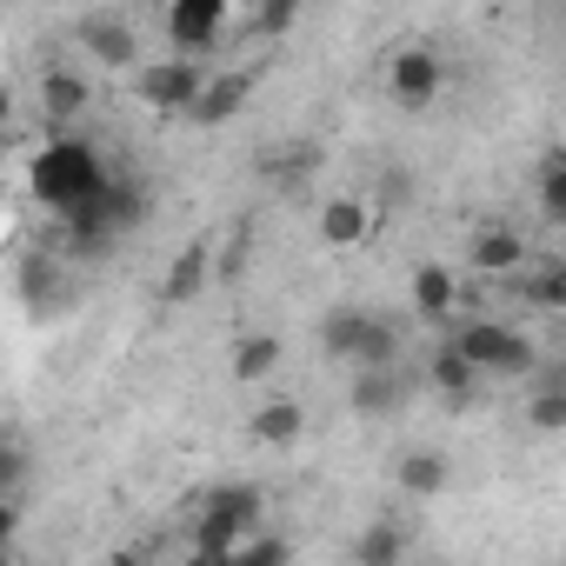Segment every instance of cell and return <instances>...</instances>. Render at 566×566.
Returning <instances> with one entry per match:
<instances>
[{"mask_svg":"<svg viewBox=\"0 0 566 566\" xmlns=\"http://www.w3.org/2000/svg\"><path fill=\"white\" fill-rule=\"evenodd\" d=\"M260 174H266L280 193H301V187L321 174V140H287L280 154H266V160H260Z\"/></svg>","mask_w":566,"mask_h":566,"instance_id":"ac0fdd59","label":"cell"},{"mask_svg":"<svg viewBox=\"0 0 566 566\" xmlns=\"http://www.w3.org/2000/svg\"><path fill=\"white\" fill-rule=\"evenodd\" d=\"M453 307H460V280L447 266H420L413 273V314L440 327V321H453Z\"/></svg>","mask_w":566,"mask_h":566,"instance_id":"44dd1931","label":"cell"},{"mask_svg":"<svg viewBox=\"0 0 566 566\" xmlns=\"http://www.w3.org/2000/svg\"><path fill=\"white\" fill-rule=\"evenodd\" d=\"M400 200H413V180L407 174H387L380 180V207H400Z\"/></svg>","mask_w":566,"mask_h":566,"instance_id":"4dcf8cb0","label":"cell"},{"mask_svg":"<svg viewBox=\"0 0 566 566\" xmlns=\"http://www.w3.org/2000/svg\"><path fill=\"white\" fill-rule=\"evenodd\" d=\"M227 28V0H174L167 8V41L174 54H207Z\"/></svg>","mask_w":566,"mask_h":566,"instance_id":"9c48e42d","label":"cell"},{"mask_svg":"<svg viewBox=\"0 0 566 566\" xmlns=\"http://www.w3.org/2000/svg\"><path fill=\"white\" fill-rule=\"evenodd\" d=\"M101 180H107V167H101V154L87 140H48L34 154V167H28V187H34V200L48 213H67L81 200H94Z\"/></svg>","mask_w":566,"mask_h":566,"instance_id":"6da1fadb","label":"cell"},{"mask_svg":"<svg viewBox=\"0 0 566 566\" xmlns=\"http://www.w3.org/2000/svg\"><path fill=\"white\" fill-rule=\"evenodd\" d=\"M247 433H253L260 447H294V440L307 433V407H301V400H266V407H253Z\"/></svg>","mask_w":566,"mask_h":566,"instance_id":"ffe728a7","label":"cell"},{"mask_svg":"<svg viewBox=\"0 0 566 566\" xmlns=\"http://www.w3.org/2000/svg\"><path fill=\"white\" fill-rule=\"evenodd\" d=\"M526 420H533L539 433H566V387H533Z\"/></svg>","mask_w":566,"mask_h":566,"instance_id":"83f0119b","label":"cell"},{"mask_svg":"<svg viewBox=\"0 0 566 566\" xmlns=\"http://www.w3.org/2000/svg\"><path fill=\"white\" fill-rule=\"evenodd\" d=\"M407 400H413V374H407L400 360H387V367H354L347 407H354L360 420H387V413H400Z\"/></svg>","mask_w":566,"mask_h":566,"instance_id":"52a82bcc","label":"cell"},{"mask_svg":"<svg viewBox=\"0 0 566 566\" xmlns=\"http://www.w3.org/2000/svg\"><path fill=\"white\" fill-rule=\"evenodd\" d=\"M200 81H207L200 54H174V61H147L140 81H134V94H140V107H154V114H187V101L200 94Z\"/></svg>","mask_w":566,"mask_h":566,"instance_id":"5b68a950","label":"cell"},{"mask_svg":"<svg viewBox=\"0 0 566 566\" xmlns=\"http://www.w3.org/2000/svg\"><path fill=\"white\" fill-rule=\"evenodd\" d=\"M14 294H21L28 321H54V314H67V307H74V273H67V253L34 247V253L21 260V273H14Z\"/></svg>","mask_w":566,"mask_h":566,"instance_id":"277c9868","label":"cell"},{"mask_svg":"<svg viewBox=\"0 0 566 566\" xmlns=\"http://www.w3.org/2000/svg\"><path fill=\"white\" fill-rule=\"evenodd\" d=\"M407 546H413V533H407V520H374L360 539H354V559L360 566H394V559H407Z\"/></svg>","mask_w":566,"mask_h":566,"instance_id":"7402d4cb","label":"cell"},{"mask_svg":"<svg viewBox=\"0 0 566 566\" xmlns=\"http://www.w3.org/2000/svg\"><path fill=\"white\" fill-rule=\"evenodd\" d=\"M233 559H240V566H280V559H294V539H280V533H253V526H247V533L233 539Z\"/></svg>","mask_w":566,"mask_h":566,"instance_id":"d4e9b609","label":"cell"},{"mask_svg":"<svg viewBox=\"0 0 566 566\" xmlns=\"http://www.w3.org/2000/svg\"><path fill=\"white\" fill-rule=\"evenodd\" d=\"M367 227H374V213H367V200H360V193H334V200L321 207V240H327V247H340V253H347V247H360V240H367Z\"/></svg>","mask_w":566,"mask_h":566,"instance_id":"d6986e66","label":"cell"},{"mask_svg":"<svg viewBox=\"0 0 566 566\" xmlns=\"http://www.w3.org/2000/svg\"><path fill=\"white\" fill-rule=\"evenodd\" d=\"M367 327H374L367 307H334V314L321 321V347H327L334 360H354V347L367 340Z\"/></svg>","mask_w":566,"mask_h":566,"instance_id":"603a6c76","label":"cell"},{"mask_svg":"<svg viewBox=\"0 0 566 566\" xmlns=\"http://www.w3.org/2000/svg\"><path fill=\"white\" fill-rule=\"evenodd\" d=\"M14 533H21V506H14V500H8V493H0V546H8V539H14Z\"/></svg>","mask_w":566,"mask_h":566,"instance_id":"d6a6232c","label":"cell"},{"mask_svg":"<svg viewBox=\"0 0 566 566\" xmlns=\"http://www.w3.org/2000/svg\"><path fill=\"white\" fill-rule=\"evenodd\" d=\"M240 266H247V227H240V233H233V240H227V260H220V273H227V280H233V273H240Z\"/></svg>","mask_w":566,"mask_h":566,"instance_id":"1f68e13d","label":"cell"},{"mask_svg":"<svg viewBox=\"0 0 566 566\" xmlns=\"http://www.w3.org/2000/svg\"><path fill=\"white\" fill-rule=\"evenodd\" d=\"M21 480H28V453L14 440H0V493H14Z\"/></svg>","mask_w":566,"mask_h":566,"instance_id":"f546056e","label":"cell"},{"mask_svg":"<svg viewBox=\"0 0 566 566\" xmlns=\"http://www.w3.org/2000/svg\"><path fill=\"white\" fill-rule=\"evenodd\" d=\"M247 94H253V74H207L200 94L187 101V120H193V127H227V120L247 107Z\"/></svg>","mask_w":566,"mask_h":566,"instance_id":"30bf717a","label":"cell"},{"mask_svg":"<svg viewBox=\"0 0 566 566\" xmlns=\"http://www.w3.org/2000/svg\"><path fill=\"white\" fill-rule=\"evenodd\" d=\"M467 266H473V273H486V280H500V273L526 266V240H520L506 220H493V227H473V240H467Z\"/></svg>","mask_w":566,"mask_h":566,"instance_id":"7c38bea8","label":"cell"},{"mask_svg":"<svg viewBox=\"0 0 566 566\" xmlns=\"http://www.w3.org/2000/svg\"><path fill=\"white\" fill-rule=\"evenodd\" d=\"M387 360H400V327H394L387 314H374V327H367V340H360L354 367H387Z\"/></svg>","mask_w":566,"mask_h":566,"instance_id":"484cf974","label":"cell"},{"mask_svg":"<svg viewBox=\"0 0 566 566\" xmlns=\"http://www.w3.org/2000/svg\"><path fill=\"white\" fill-rule=\"evenodd\" d=\"M280 367V340L273 334H240L233 340V380H266Z\"/></svg>","mask_w":566,"mask_h":566,"instance_id":"cb8c5ba5","label":"cell"},{"mask_svg":"<svg viewBox=\"0 0 566 566\" xmlns=\"http://www.w3.org/2000/svg\"><path fill=\"white\" fill-rule=\"evenodd\" d=\"M500 287L513 294V301H526L533 314H559L566 307V266L559 260H546V266H513V273H500Z\"/></svg>","mask_w":566,"mask_h":566,"instance_id":"4fadbf2b","label":"cell"},{"mask_svg":"<svg viewBox=\"0 0 566 566\" xmlns=\"http://www.w3.org/2000/svg\"><path fill=\"white\" fill-rule=\"evenodd\" d=\"M147 213H154V187H147V180H134V174H107V180H101V220L114 227V240L134 233Z\"/></svg>","mask_w":566,"mask_h":566,"instance_id":"8fae6325","label":"cell"},{"mask_svg":"<svg viewBox=\"0 0 566 566\" xmlns=\"http://www.w3.org/2000/svg\"><path fill=\"white\" fill-rule=\"evenodd\" d=\"M440 87H447L440 54H427V48H400V54H394V67H387V94H394L407 114L433 107V94H440Z\"/></svg>","mask_w":566,"mask_h":566,"instance_id":"ba28073f","label":"cell"},{"mask_svg":"<svg viewBox=\"0 0 566 566\" xmlns=\"http://www.w3.org/2000/svg\"><path fill=\"white\" fill-rule=\"evenodd\" d=\"M447 480H453V467H447L440 447H407V453L394 460V486H400L407 500H433V493H447Z\"/></svg>","mask_w":566,"mask_h":566,"instance_id":"2e32d148","label":"cell"},{"mask_svg":"<svg viewBox=\"0 0 566 566\" xmlns=\"http://www.w3.org/2000/svg\"><path fill=\"white\" fill-rule=\"evenodd\" d=\"M453 347H460L480 374H500V380H526L533 360H539V347H533L526 334L500 327V321H467V327H453Z\"/></svg>","mask_w":566,"mask_h":566,"instance_id":"3957f363","label":"cell"},{"mask_svg":"<svg viewBox=\"0 0 566 566\" xmlns=\"http://www.w3.org/2000/svg\"><path fill=\"white\" fill-rule=\"evenodd\" d=\"M74 41H81V54H87L94 67H107V74L140 67V28H134L127 14H87V21L74 28Z\"/></svg>","mask_w":566,"mask_h":566,"instance_id":"8992f818","label":"cell"},{"mask_svg":"<svg viewBox=\"0 0 566 566\" xmlns=\"http://www.w3.org/2000/svg\"><path fill=\"white\" fill-rule=\"evenodd\" d=\"M427 380H433V394H440L447 407H473V394H480V367H473L453 340L427 354Z\"/></svg>","mask_w":566,"mask_h":566,"instance_id":"9a60e30c","label":"cell"},{"mask_svg":"<svg viewBox=\"0 0 566 566\" xmlns=\"http://www.w3.org/2000/svg\"><path fill=\"white\" fill-rule=\"evenodd\" d=\"M260 513H266V493L253 480L207 486L200 493V513H193V559H233V539L247 526H260Z\"/></svg>","mask_w":566,"mask_h":566,"instance_id":"7a4b0ae2","label":"cell"},{"mask_svg":"<svg viewBox=\"0 0 566 566\" xmlns=\"http://www.w3.org/2000/svg\"><path fill=\"white\" fill-rule=\"evenodd\" d=\"M213 280V247H180L174 253V266H167V280H160V307H187V301H200V287Z\"/></svg>","mask_w":566,"mask_h":566,"instance_id":"e0dca14e","label":"cell"},{"mask_svg":"<svg viewBox=\"0 0 566 566\" xmlns=\"http://www.w3.org/2000/svg\"><path fill=\"white\" fill-rule=\"evenodd\" d=\"M8 120H14V87L0 81V127H8Z\"/></svg>","mask_w":566,"mask_h":566,"instance_id":"836d02e7","label":"cell"},{"mask_svg":"<svg viewBox=\"0 0 566 566\" xmlns=\"http://www.w3.org/2000/svg\"><path fill=\"white\" fill-rule=\"evenodd\" d=\"M533 193H539V213L559 227V220H566V154H546V167H539V187H533Z\"/></svg>","mask_w":566,"mask_h":566,"instance_id":"4316f807","label":"cell"},{"mask_svg":"<svg viewBox=\"0 0 566 566\" xmlns=\"http://www.w3.org/2000/svg\"><path fill=\"white\" fill-rule=\"evenodd\" d=\"M301 8H307V0H260V8H253V34H287L294 21H301Z\"/></svg>","mask_w":566,"mask_h":566,"instance_id":"f1b7e54d","label":"cell"},{"mask_svg":"<svg viewBox=\"0 0 566 566\" xmlns=\"http://www.w3.org/2000/svg\"><path fill=\"white\" fill-rule=\"evenodd\" d=\"M41 107H48V120H54V127L87 120V107H94L87 74H74V67H48V74H41Z\"/></svg>","mask_w":566,"mask_h":566,"instance_id":"5bb4252c","label":"cell"}]
</instances>
